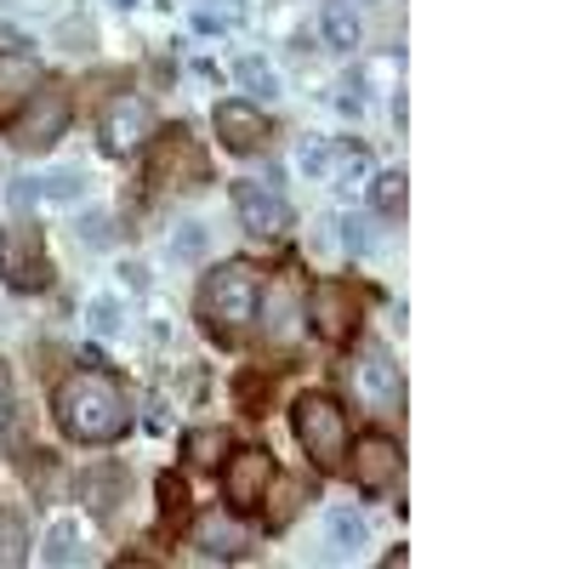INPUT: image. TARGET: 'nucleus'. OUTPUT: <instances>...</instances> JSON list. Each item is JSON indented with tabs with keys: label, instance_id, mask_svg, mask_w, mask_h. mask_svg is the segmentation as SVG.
Segmentation results:
<instances>
[{
	"label": "nucleus",
	"instance_id": "obj_1",
	"mask_svg": "<svg viewBox=\"0 0 569 569\" xmlns=\"http://www.w3.org/2000/svg\"><path fill=\"white\" fill-rule=\"evenodd\" d=\"M52 416L63 427V439L74 445H120L131 433L126 388L109 370H69L52 393Z\"/></svg>",
	"mask_w": 569,
	"mask_h": 569
},
{
	"label": "nucleus",
	"instance_id": "obj_2",
	"mask_svg": "<svg viewBox=\"0 0 569 569\" xmlns=\"http://www.w3.org/2000/svg\"><path fill=\"white\" fill-rule=\"evenodd\" d=\"M257 302H262V273L246 257H228L211 262L200 279V297H194V319L217 348H240L257 325Z\"/></svg>",
	"mask_w": 569,
	"mask_h": 569
},
{
	"label": "nucleus",
	"instance_id": "obj_3",
	"mask_svg": "<svg viewBox=\"0 0 569 569\" xmlns=\"http://www.w3.org/2000/svg\"><path fill=\"white\" fill-rule=\"evenodd\" d=\"M291 433L302 445V456L319 467V472H348V410L330 399V393H302L291 405Z\"/></svg>",
	"mask_w": 569,
	"mask_h": 569
},
{
	"label": "nucleus",
	"instance_id": "obj_4",
	"mask_svg": "<svg viewBox=\"0 0 569 569\" xmlns=\"http://www.w3.org/2000/svg\"><path fill=\"white\" fill-rule=\"evenodd\" d=\"M52 251H46V233L34 222H7L0 228V284L7 291H52Z\"/></svg>",
	"mask_w": 569,
	"mask_h": 569
},
{
	"label": "nucleus",
	"instance_id": "obj_5",
	"mask_svg": "<svg viewBox=\"0 0 569 569\" xmlns=\"http://www.w3.org/2000/svg\"><path fill=\"white\" fill-rule=\"evenodd\" d=\"M69 120H74L69 86H63V80H40L34 98L23 103V114L12 120V142H18V149H29V154H46V149H52V142L69 131Z\"/></svg>",
	"mask_w": 569,
	"mask_h": 569
},
{
	"label": "nucleus",
	"instance_id": "obj_6",
	"mask_svg": "<svg viewBox=\"0 0 569 569\" xmlns=\"http://www.w3.org/2000/svg\"><path fill=\"white\" fill-rule=\"evenodd\" d=\"M257 313H262V342L268 348H297V337L308 330V284L302 279H291V273H273V279H262V302H257Z\"/></svg>",
	"mask_w": 569,
	"mask_h": 569
},
{
	"label": "nucleus",
	"instance_id": "obj_7",
	"mask_svg": "<svg viewBox=\"0 0 569 569\" xmlns=\"http://www.w3.org/2000/svg\"><path fill=\"white\" fill-rule=\"evenodd\" d=\"M359 313H365V302H359V291H353L348 279H319V284H308V325H313L319 342H330V348L353 342Z\"/></svg>",
	"mask_w": 569,
	"mask_h": 569
},
{
	"label": "nucleus",
	"instance_id": "obj_8",
	"mask_svg": "<svg viewBox=\"0 0 569 569\" xmlns=\"http://www.w3.org/2000/svg\"><path fill=\"white\" fill-rule=\"evenodd\" d=\"M268 485H273V456L262 445H246V450H228L222 456V501H228L233 518L262 512Z\"/></svg>",
	"mask_w": 569,
	"mask_h": 569
},
{
	"label": "nucleus",
	"instance_id": "obj_9",
	"mask_svg": "<svg viewBox=\"0 0 569 569\" xmlns=\"http://www.w3.org/2000/svg\"><path fill=\"white\" fill-rule=\"evenodd\" d=\"M348 472H353V485L365 496H382L399 485V472H405V450L393 433H359L348 439Z\"/></svg>",
	"mask_w": 569,
	"mask_h": 569
},
{
	"label": "nucleus",
	"instance_id": "obj_10",
	"mask_svg": "<svg viewBox=\"0 0 569 569\" xmlns=\"http://www.w3.org/2000/svg\"><path fill=\"white\" fill-rule=\"evenodd\" d=\"M149 182H160V188H200V182H206V154L194 149V137H188L182 126L154 131Z\"/></svg>",
	"mask_w": 569,
	"mask_h": 569
},
{
	"label": "nucleus",
	"instance_id": "obj_11",
	"mask_svg": "<svg viewBox=\"0 0 569 569\" xmlns=\"http://www.w3.org/2000/svg\"><path fill=\"white\" fill-rule=\"evenodd\" d=\"M98 131H103V149H109V154H137L142 142L154 137V109L142 103L137 91H114V98L103 103Z\"/></svg>",
	"mask_w": 569,
	"mask_h": 569
},
{
	"label": "nucleus",
	"instance_id": "obj_12",
	"mask_svg": "<svg viewBox=\"0 0 569 569\" xmlns=\"http://www.w3.org/2000/svg\"><path fill=\"white\" fill-rule=\"evenodd\" d=\"M211 131H217V142L228 154H257L268 142V114L257 103H246V98H222L211 109Z\"/></svg>",
	"mask_w": 569,
	"mask_h": 569
},
{
	"label": "nucleus",
	"instance_id": "obj_13",
	"mask_svg": "<svg viewBox=\"0 0 569 569\" xmlns=\"http://www.w3.org/2000/svg\"><path fill=\"white\" fill-rule=\"evenodd\" d=\"M233 217H240V228L251 233H268V240H279V233H291V206H284L268 182H233Z\"/></svg>",
	"mask_w": 569,
	"mask_h": 569
},
{
	"label": "nucleus",
	"instance_id": "obj_14",
	"mask_svg": "<svg viewBox=\"0 0 569 569\" xmlns=\"http://www.w3.org/2000/svg\"><path fill=\"white\" fill-rule=\"evenodd\" d=\"M348 376H353V393H359L365 405H393V399L405 393V382H399V365H393L382 348H365V353H353V359H348Z\"/></svg>",
	"mask_w": 569,
	"mask_h": 569
},
{
	"label": "nucleus",
	"instance_id": "obj_15",
	"mask_svg": "<svg viewBox=\"0 0 569 569\" xmlns=\"http://www.w3.org/2000/svg\"><path fill=\"white\" fill-rule=\"evenodd\" d=\"M40 63L23 58V52H0V126H12L23 114V103L34 98V86H40Z\"/></svg>",
	"mask_w": 569,
	"mask_h": 569
},
{
	"label": "nucleus",
	"instance_id": "obj_16",
	"mask_svg": "<svg viewBox=\"0 0 569 569\" xmlns=\"http://www.w3.org/2000/svg\"><path fill=\"white\" fill-rule=\"evenodd\" d=\"M194 547H200V558H240L251 547V536L233 525V512H206L194 525Z\"/></svg>",
	"mask_w": 569,
	"mask_h": 569
},
{
	"label": "nucleus",
	"instance_id": "obj_17",
	"mask_svg": "<svg viewBox=\"0 0 569 569\" xmlns=\"http://www.w3.org/2000/svg\"><path fill=\"white\" fill-rule=\"evenodd\" d=\"M325 536H330V547H337L342 558H359L370 547V525H365V512H353V507H330L325 512Z\"/></svg>",
	"mask_w": 569,
	"mask_h": 569
},
{
	"label": "nucleus",
	"instance_id": "obj_18",
	"mask_svg": "<svg viewBox=\"0 0 569 569\" xmlns=\"http://www.w3.org/2000/svg\"><path fill=\"white\" fill-rule=\"evenodd\" d=\"M319 34H325L330 52H353L365 29H359V12L348 7V0H330V7L319 12Z\"/></svg>",
	"mask_w": 569,
	"mask_h": 569
},
{
	"label": "nucleus",
	"instance_id": "obj_19",
	"mask_svg": "<svg viewBox=\"0 0 569 569\" xmlns=\"http://www.w3.org/2000/svg\"><path fill=\"white\" fill-rule=\"evenodd\" d=\"M330 188H337L342 200H353V194H365V188H370V154L359 149V142L337 149V171H330Z\"/></svg>",
	"mask_w": 569,
	"mask_h": 569
},
{
	"label": "nucleus",
	"instance_id": "obj_20",
	"mask_svg": "<svg viewBox=\"0 0 569 569\" xmlns=\"http://www.w3.org/2000/svg\"><path fill=\"white\" fill-rule=\"evenodd\" d=\"M365 194H370V206L382 211V217H405V200H410V177H405V171H376Z\"/></svg>",
	"mask_w": 569,
	"mask_h": 569
},
{
	"label": "nucleus",
	"instance_id": "obj_21",
	"mask_svg": "<svg viewBox=\"0 0 569 569\" xmlns=\"http://www.w3.org/2000/svg\"><path fill=\"white\" fill-rule=\"evenodd\" d=\"M23 558H29V525L0 507V569H18Z\"/></svg>",
	"mask_w": 569,
	"mask_h": 569
},
{
	"label": "nucleus",
	"instance_id": "obj_22",
	"mask_svg": "<svg viewBox=\"0 0 569 569\" xmlns=\"http://www.w3.org/2000/svg\"><path fill=\"white\" fill-rule=\"evenodd\" d=\"M46 563H80V525L74 518H58L52 530H46Z\"/></svg>",
	"mask_w": 569,
	"mask_h": 569
},
{
	"label": "nucleus",
	"instance_id": "obj_23",
	"mask_svg": "<svg viewBox=\"0 0 569 569\" xmlns=\"http://www.w3.org/2000/svg\"><path fill=\"white\" fill-rule=\"evenodd\" d=\"M233 74H240V86L257 91L262 103L279 98V74H273V63H262V58H240V63H233Z\"/></svg>",
	"mask_w": 569,
	"mask_h": 569
},
{
	"label": "nucleus",
	"instance_id": "obj_24",
	"mask_svg": "<svg viewBox=\"0 0 569 569\" xmlns=\"http://www.w3.org/2000/svg\"><path fill=\"white\" fill-rule=\"evenodd\" d=\"M182 450H188V461L217 467V461L228 456V433H188V439H182Z\"/></svg>",
	"mask_w": 569,
	"mask_h": 569
},
{
	"label": "nucleus",
	"instance_id": "obj_25",
	"mask_svg": "<svg viewBox=\"0 0 569 569\" xmlns=\"http://www.w3.org/2000/svg\"><path fill=\"white\" fill-rule=\"evenodd\" d=\"M160 518H166V525H171V518H182L188 512V485L177 479V472H160Z\"/></svg>",
	"mask_w": 569,
	"mask_h": 569
},
{
	"label": "nucleus",
	"instance_id": "obj_26",
	"mask_svg": "<svg viewBox=\"0 0 569 569\" xmlns=\"http://www.w3.org/2000/svg\"><path fill=\"white\" fill-rule=\"evenodd\" d=\"M40 194H52V200H80L86 194V177L80 171H52L40 182Z\"/></svg>",
	"mask_w": 569,
	"mask_h": 569
},
{
	"label": "nucleus",
	"instance_id": "obj_27",
	"mask_svg": "<svg viewBox=\"0 0 569 569\" xmlns=\"http://www.w3.org/2000/svg\"><path fill=\"white\" fill-rule=\"evenodd\" d=\"M114 313H120V308H114L109 297H98V302H91V330H114V325H120Z\"/></svg>",
	"mask_w": 569,
	"mask_h": 569
},
{
	"label": "nucleus",
	"instance_id": "obj_28",
	"mask_svg": "<svg viewBox=\"0 0 569 569\" xmlns=\"http://www.w3.org/2000/svg\"><path fill=\"white\" fill-rule=\"evenodd\" d=\"M302 171L308 177H325L330 171V149H302Z\"/></svg>",
	"mask_w": 569,
	"mask_h": 569
},
{
	"label": "nucleus",
	"instance_id": "obj_29",
	"mask_svg": "<svg viewBox=\"0 0 569 569\" xmlns=\"http://www.w3.org/2000/svg\"><path fill=\"white\" fill-rule=\"evenodd\" d=\"M348 233H342V240L353 246V251H370V233H365V222H342Z\"/></svg>",
	"mask_w": 569,
	"mask_h": 569
},
{
	"label": "nucleus",
	"instance_id": "obj_30",
	"mask_svg": "<svg viewBox=\"0 0 569 569\" xmlns=\"http://www.w3.org/2000/svg\"><path fill=\"white\" fill-rule=\"evenodd\" d=\"M337 103H342V109H348V114H359V109H365V98H359V91H353V86H348V91H342V98H337Z\"/></svg>",
	"mask_w": 569,
	"mask_h": 569
},
{
	"label": "nucleus",
	"instance_id": "obj_31",
	"mask_svg": "<svg viewBox=\"0 0 569 569\" xmlns=\"http://www.w3.org/2000/svg\"><path fill=\"white\" fill-rule=\"evenodd\" d=\"M120 7H137V0H120Z\"/></svg>",
	"mask_w": 569,
	"mask_h": 569
}]
</instances>
